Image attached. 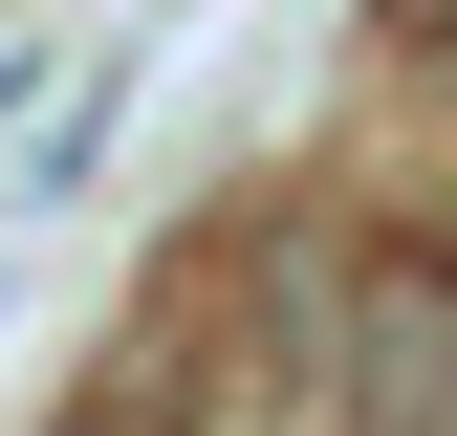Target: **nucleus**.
<instances>
[{
	"label": "nucleus",
	"instance_id": "1",
	"mask_svg": "<svg viewBox=\"0 0 457 436\" xmlns=\"http://www.w3.org/2000/svg\"><path fill=\"white\" fill-rule=\"evenodd\" d=\"M349 327H370V415H392V436H457V284H436L414 240L349 284Z\"/></svg>",
	"mask_w": 457,
	"mask_h": 436
}]
</instances>
